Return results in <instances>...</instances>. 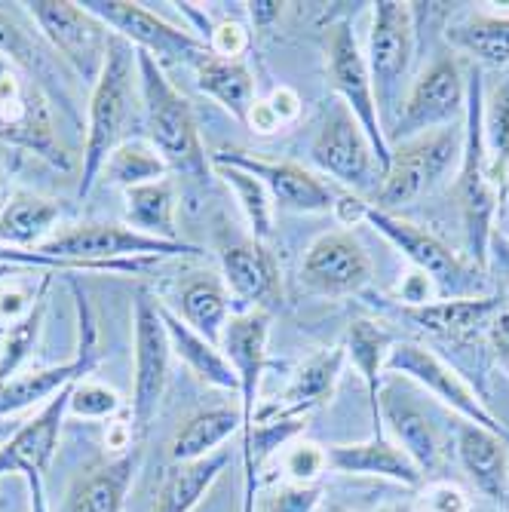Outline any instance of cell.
I'll return each mask as SVG.
<instances>
[{
    "label": "cell",
    "mask_w": 509,
    "mask_h": 512,
    "mask_svg": "<svg viewBox=\"0 0 509 512\" xmlns=\"http://www.w3.org/2000/svg\"><path fill=\"white\" fill-rule=\"evenodd\" d=\"M424 512H470V497L454 482H433L424 491Z\"/></svg>",
    "instance_id": "ee69618b"
},
{
    "label": "cell",
    "mask_w": 509,
    "mask_h": 512,
    "mask_svg": "<svg viewBox=\"0 0 509 512\" xmlns=\"http://www.w3.org/2000/svg\"><path fill=\"white\" fill-rule=\"evenodd\" d=\"M83 7L102 19L111 34L129 40L135 50L154 56L160 65L166 62H188L197 65L203 56H209V43L169 25L157 13L145 10L132 0H83Z\"/></svg>",
    "instance_id": "7c38bea8"
},
{
    "label": "cell",
    "mask_w": 509,
    "mask_h": 512,
    "mask_svg": "<svg viewBox=\"0 0 509 512\" xmlns=\"http://www.w3.org/2000/svg\"><path fill=\"white\" fill-rule=\"evenodd\" d=\"M482 148L494 191L509 194V74L482 96Z\"/></svg>",
    "instance_id": "e575fe53"
},
{
    "label": "cell",
    "mask_w": 509,
    "mask_h": 512,
    "mask_svg": "<svg viewBox=\"0 0 509 512\" xmlns=\"http://www.w3.org/2000/svg\"><path fill=\"white\" fill-rule=\"evenodd\" d=\"M212 160L240 166L243 172L255 175L267 188L273 206H280V209H292V212H329V209H335V200H338L335 191L298 163L264 160V157H252L246 151H230V148L212 154Z\"/></svg>",
    "instance_id": "d6986e66"
},
{
    "label": "cell",
    "mask_w": 509,
    "mask_h": 512,
    "mask_svg": "<svg viewBox=\"0 0 509 512\" xmlns=\"http://www.w3.org/2000/svg\"><path fill=\"white\" fill-rule=\"evenodd\" d=\"M25 7L65 65L86 83H96L114 37L108 25L74 0H34Z\"/></svg>",
    "instance_id": "8fae6325"
},
{
    "label": "cell",
    "mask_w": 509,
    "mask_h": 512,
    "mask_svg": "<svg viewBox=\"0 0 509 512\" xmlns=\"http://www.w3.org/2000/svg\"><path fill=\"white\" fill-rule=\"evenodd\" d=\"M249 13H252V19L255 22H270V19H276L280 16V4H273V0H255V4H249Z\"/></svg>",
    "instance_id": "816d5d0a"
},
{
    "label": "cell",
    "mask_w": 509,
    "mask_h": 512,
    "mask_svg": "<svg viewBox=\"0 0 509 512\" xmlns=\"http://www.w3.org/2000/svg\"><path fill=\"white\" fill-rule=\"evenodd\" d=\"M344 359H347V347H329V350L313 353L307 362H301L295 368L289 387L283 390L280 399L273 402V411L292 414V417H307L313 408L326 405L335 393Z\"/></svg>",
    "instance_id": "484cf974"
},
{
    "label": "cell",
    "mask_w": 509,
    "mask_h": 512,
    "mask_svg": "<svg viewBox=\"0 0 509 512\" xmlns=\"http://www.w3.org/2000/svg\"><path fill=\"white\" fill-rule=\"evenodd\" d=\"M326 53H329V83L341 96V102L353 111L359 126L365 129L368 142L375 148V157L381 163V172H384L390 163V142H387L381 114H378L375 86H372V74H368V65H365V53L359 50V40L347 22H338L329 31Z\"/></svg>",
    "instance_id": "9a60e30c"
},
{
    "label": "cell",
    "mask_w": 509,
    "mask_h": 512,
    "mask_svg": "<svg viewBox=\"0 0 509 512\" xmlns=\"http://www.w3.org/2000/svg\"><path fill=\"white\" fill-rule=\"evenodd\" d=\"M178 316L191 325L197 335L221 347L224 329L230 322V292L221 279L197 273L178 292Z\"/></svg>",
    "instance_id": "f546056e"
},
{
    "label": "cell",
    "mask_w": 509,
    "mask_h": 512,
    "mask_svg": "<svg viewBox=\"0 0 509 512\" xmlns=\"http://www.w3.org/2000/svg\"><path fill=\"white\" fill-rule=\"evenodd\" d=\"M448 40L479 65L509 68V16L473 13L448 31Z\"/></svg>",
    "instance_id": "8d00e7d4"
},
{
    "label": "cell",
    "mask_w": 509,
    "mask_h": 512,
    "mask_svg": "<svg viewBox=\"0 0 509 512\" xmlns=\"http://www.w3.org/2000/svg\"><path fill=\"white\" fill-rule=\"evenodd\" d=\"M246 126H249L252 132H258V135H273V132H280V129H283L280 117L273 114V108L267 105V99H255Z\"/></svg>",
    "instance_id": "681fc988"
},
{
    "label": "cell",
    "mask_w": 509,
    "mask_h": 512,
    "mask_svg": "<svg viewBox=\"0 0 509 512\" xmlns=\"http://www.w3.org/2000/svg\"><path fill=\"white\" fill-rule=\"evenodd\" d=\"M313 512H347L338 500H329V497H322L319 503H316V509Z\"/></svg>",
    "instance_id": "db71d44e"
},
{
    "label": "cell",
    "mask_w": 509,
    "mask_h": 512,
    "mask_svg": "<svg viewBox=\"0 0 509 512\" xmlns=\"http://www.w3.org/2000/svg\"><path fill=\"white\" fill-rule=\"evenodd\" d=\"M267 105L273 108L276 117H280L283 126H289V123H295V120L301 117V96H298V92H295L292 86H276V89L270 92Z\"/></svg>",
    "instance_id": "c3c4849f"
},
{
    "label": "cell",
    "mask_w": 509,
    "mask_h": 512,
    "mask_svg": "<svg viewBox=\"0 0 509 512\" xmlns=\"http://www.w3.org/2000/svg\"><path fill=\"white\" fill-rule=\"evenodd\" d=\"M310 154L322 172H329L332 178H338L353 191L372 188L375 172L384 175L365 129L359 126V120L353 117V111L344 102H335L329 117L322 120Z\"/></svg>",
    "instance_id": "e0dca14e"
},
{
    "label": "cell",
    "mask_w": 509,
    "mask_h": 512,
    "mask_svg": "<svg viewBox=\"0 0 509 512\" xmlns=\"http://www.w3.org/2000/svg\"><path fill=\"white\" fill-rule=\"evenodd\" d=\"M37 252L62 258V261H132V258H175V255H200L191 243H172L160 237H148L129 224H74L59 234H50Z\"/></svg>",
    "instance_id": "30bf717a"
},
{
    "label": "cell",
    "mask_w": 509,
    "mask_h": 512,
    "mask_svg": "<svg viewBox=\"0 0 509 512\" xmlns=\"http://www.w3.org/2000/svg\"><path fill=\"white\" fill-rule=\"evenodd\" d=\"M194 77L203 96L215 99L224 111H230L246 126L249 111L255 105V77L243 62H227L209 53L194 65Z\"/></svg>",
    "instance_id": "4dcf8cb0"
},
{
    "label": "cell",
    "mask_w": 509,
    "mask_h": 512,
    "mask_svg": "<svg viewBox=\"0 0 509 512\" xmlns=\"http://www.w3.org/2000/svg\"><path fill=\"white\" fill-rule=\"evenodd\" d=\"M126 197V224L142 230L148 237L172 240L178 243L175 234V181L166 175L151 184H138V188L123 191Z\"/></svg>",
    "instance_id": "d590c367"
},
{
    "label": "cell",
    "mask_w": 509,
    "mask_h": 512,
    "mask_svg": "<svg viewBox=\"0 0 509 512\" xmlns=\"http://www.w3.org/2000/svg\"><path fill=\"white\" fill-rule=\"evenodd\" d=\"M378 417L390 427V433L396 436V445L414 460V467L421 470V476L436 473L445 463V442H442L439 427L411 396L399 393L396 381L381 387Z\"/></svg>",
    "instance_id": "ffe728a7"
},
{
    "label": "cell",
    "mask_w": 509,
    "mask_h": 512,
    "mask_svg": "<svg viewBox=\"0 0 509 512\" xmlns=\"http://www.w3.org/2000/svg\"><path fill=\"white\" fill-rule=\"evenodd\" d=\"M224 467H227L224 448L194 463H169L151 512H194L203 503V497L212 491Z\"/></svg>",
    "instance_id": "83f0119b"
},
{
    "label": "cell",
    "mask_w": 509,
    "mask_h": 512,
    "mask_svg": "<svg viewBox=\"0 0 509 512\" xmlns=\"http://www.w3.org/2000/svg\"><path fill=\"white\" fill-rule=\"evenodd\" d=\"M132 347H135V368H132L129 427L135 442L142 445L160 411L169 384V362H172V344L160 313V298H154V292L145 286L135 292L132 301Z\"/></svg>",
    "instance_id": "277c9868"
},
{
    "label": "cell",
    "mask_w": 509,
    "mask_h": 512,
    "mask_svg": "<svg viewBox=\"0 0 509 512\" xmlns=\"http://www.w3.org/2000/svg\"><path fill=\"white\" fill-rule=\"evenodd\" d=\"M393 335L384 329L381 322L372 319H359L350 325V335H347V356L353 359L356 371L365 381L368 390V405H372V417H375V433L381 430V417H378V396H381V378L387 371V356L393 350Z\"/></svg>",
    "instance_id": "836d02e7"
},
{
    "label": "cell",
    "mask_w": 509,
    "mask_h": 512,
    "mask_svg": "<svg viewBox=\"0 0 509 512\" xmlns=\"http://www.w3.org/2000/svg\"><path fill=\"white\" fill-rule=\"evenodd\" d=\"M0 142L22 148L56 169H71V157L56 138L46 92L0 56Z\"/></svg>",
    "instance_id": "52a82bcc"
},
{
    "label": "cell",
    "mask_w": 509,
    "mask_h": 512,
    "mask_svg": "<svg viewBox=\"0 0 509 512\" xmlns=\"http://www.w3.org/2000/svg\"><path fill=\"white\" fill-rule=\"evenodd\" d=\"M120 411V396L96 381H77L68 396V414L80 417V421H108Z\"/></svg>",
    "instance_id": "60d3db41"
},
{
    "label": "cell",
    "mask_w": 509,
    "mask_h": 512,
    "mask_svg": "<svg viewBox=\"0 0 509 512\" xmlns=\"http://www.w3.org/2000/svg\"><path fill=\"white\" fill-rule=\"evenodd\" d=\"M304 286L322 298L359 295L372 279V258L347 230L322 234L304 255L301 264Z\"/></svg>",
    "instance_id": "ac0fdd59"
},
{
    "label": "cell",
    "mask_w": 509,
    "mask_h": 512,
    "mask_svg": "<svg viewBox=\"0 0 509 512\" xmlns=\"http://www.w3.org/2000/svg\"><path fill=\"white\" fill-rule=\"evenodd\" d=\"M506 512H509V494H506Z\"/></svg>",
    "instance_id": "680465c9"
},
{
    "label": "cell",
    "mask_w": 509,
    "mask_h": 512,
    "mask_svg": "<svg viewBox=\"0 0 509 512\" xmlns=\"http://www.w3.org/2000/svg\"><path fill=\"white\" fill-rule=\"evenodd\" d=\"M37 295H40V289L28 292L25 286H7L4 292H0V319H7L10 325L19 322L25 313H31V307L37 304Z\"/></svg>",
    "instance_id": "f6af8a7d"
},
{
    "label": "cell",
    "mask_w": 509,
    "mask_h": 512,
    "mask_svg": "<svg viewBox=\"0 0 509 512\" xmlns=\"http://www.w3.org/2000/svg\"><path fill=\"white\" fill-rule=\"evenodd\" d=\"M160 313L169 332V344H172V356H178L184 365H188L194 375L203 384L221 387V390H237V375L230 368V359L224 356V350L212 341H206L203 335H197L188 322H184L175 310H169L160 301Z\"/></svg>",
    "instance_id": "4316f807"
},
{
    "label": "cell",
    "mask_w": 509,
    "mask_h": 512,
    "mask_svg": "<svg viewBox=\"0 0 509 512\" xmlns=\"http://www.w3.org/2000/svg\"><path fill=\"white\" fill-rule=\"evenodd\" d=\"M142 129V86H138V56L135 46L123 37H111L108 56L99 80L92 83L89 96V120L83 142V169L77 197H89L108 163V157L135 138Z\"/></svg>",
    "instance_id": "6da1fadb"
},
{
    "label": "cell",
    "mask_w": 509,
    "mask_h": 512,
    "mask_svg": "<svg viewBox=\"0 0 509 512\" xmlns=\"http://www.w3.org/2000/svg\"><path fill=\"white\" fill-rule=\"evenodd\" d=\"M368 203H362L359 197H353V194H344V197H338L335 200V215H338V221L344 224V227H353V224H359V221H365V215H368Z\"/></svg>",
    "instance_id": "f907efd6"
},
{
    "label": "cell",
    "mask_w": 509,
    "mask_h": 512,
    "mask_svg": "<svg viewBox=\"0 0 509 512\" xmlns=\"http://www.w3.org/2000/svg\"><path fill=\"white\" fill-rule=\"evenodd\" d=\"M74 289V304H77V353L74 359L53 365V368H34V371H19V375L0 381V421L4 417H19L22 411L34 405H46L53 396H59L65 387L83 381L92 368L99 365V329H96V316L86 301V292L71 283Z\"/></svg>",
    "instance_id": "9c48e42d"
},
{
    "label": "cell",
    "mask_w": 509,
    "mask_h": 512,
    "mask_svg": "<svg viewBox=\"0 0 509 512\" xmlns=\"http://www.w3.org/2000/svg\"><path fill=\"white\" fill-rule=\"evenodd\" d=\"M414 37H418V31H414V4H399V0L375 4L365 65L368 74H372L384 132L393 126L405 99V77L414 59Z\"/></svg>",
    "instance_id": "8992f818"
},
{
    "label": "cell",
    "mask_w": 509,
    "mask_h": 512,
    "mask_svg": "<svg viewBox=\"0 0 509 512\" xmlns=\"http://www.w3.org/2000/svg\"><path fill=\"white\" fill-rule=\"evenodd\" d=\"M209 163L218 172V178L227 184L230 191H234V197H237V203H240V209H243V215H246V221L252 227L255 240L258 243L270 240L273 237V200H270L264 184L255 175L243 172L240 166H230V163H221V160H212V157H209Z\"/></svg>",
    "instance_id": "74e56055"
},
{
    "label": "cell",
    "mask_w": 509,
    "mask_h": 512,
    "mask_svg": "<svg viewBox=\"0 0 509 512\" xmlns=\"http://www.w3.org/2000/svg\"><path fill=\"white\" fill-rule=\"evenodd\" d=\"M0 56L10 59L22 74H28L43 92H46V99H56L74 120V105H71V92L53 62V56H46L43 46L34 43V37H28L16 22H10L4 13H0Z\"/></svg>",
    "instance_id": "f1b7e54d"
},
{
    "label": "cell",
    "mask_w": 509,
    "mask_h": 512,
    "mask_svg": "<svg viewBox=\"0 0 509 512\" xmlns=\"http://www.w3.org/2000/svg\"><path fill=\"white\" fill-rule=\"evenodd\" d=\"M74 387V384H71ZM71 387H65L59 396H53L46 405H40L37 414L25 417L19 430L10 436V442L0 448V476H22L31 491V512H50L46 509V470L59 445L62 421L68 414V396Z\"/></svg>",
    "instance_id": "4fadbf2b"
},
{
    "label": "cell",
    "mask_w": 509,
    "mask_h": 512,
    "mask_svg": "<svg viewBox=\"0 0 509 512\" xmlns=\"http://www.w3.org/2000/svg\"><path fill=\"white\" fill-rule=\"evenodd\" d=\"M506 301L500 298H439L430 304L418 307H402V316L408 322L418 325L421 332L442 338V341H464L476 335L482 325L488 329V322Z\"/></svg>",
    "instance_id": "d4e9b609"
},
{
    "label": "cell",
    "mask_w": 509,
    "mask_h": 512,
    "mask_svg": "<svg viewBox=\"0 0 509 512\" xmlns=\"http://www.w3.org/2000/svg\"><path fill=\"white\" fill-rule=\"evenodd\" d=\"M221 273H224L227 292L237 301L249 304V310H267L280 298L276 261L258 240L227 243L221 249Z\"/></svg>",
    "instance_id": "7402d4cb"
},
{
    "label": "cell",
    "mask_w": 509,
    "mask_h": 512,
    "mask_svg": "<svg viewBox=\"0 0 509 512\" xmlns=\"http://www.w3.org/2000/svg\"><path fill=\"white\" fill-rule=\"evenodd\" d=\"M249 28L240 25V22H221L212 28L209 34V53L218 56V59H227V62H243V53L249 50Z\"/></svg>",
    "instance_id": "7bdbcfd3"
},
{
    "label": "cell",
    "mask_w": 509,
    "mask_h": 512,
    "mask_svg": "<svg viewBox=\"0 0 509 512\" xmlns=\"http://www.w3.org/2000/svg\"><path fill=\"white\" fill-rule=\"evenodd\" d=\"M19 417H4V421H0V448H4L7 442H10V436L19 430Z\"/></svg>",
    "instance_id": "f5cc1de1"
},
{
    "label": "cell",
    "mask_w": 509,
    "mask_h": 512,
    "mask_svg": "<svg viewBox=\"0 0 509 512\" xmlns=\"http://www.w3.org/2000/svg\"><path fill=\"white\" fill-rule=\"evenodd\" d=\"M488 341H491V350H494L500 368L509 375V307L506 304L488 322Z\"/></svg>",
    "instance_id": "7dc6e473"
},
{
    "label": "cell",
    "mask_w": 509,
    "mask_h": 512,
    "mask_svg": "<svg viewBox=\"0 0 509 512\" xmlns=\"http://www.w3.org/2000/svg\"><path fill=\"white\" fill-rule=\"evenodd\" d=\"M169 166L163 163V157L145 142V138H132V142H123L105 163L102 175L117 184V188L129 191L138 188V184H151L166 178Z\"/></svg>",
    "instance_id": "f35d334b"
},
{
    "label": "cell",
    "mask_w": 509,
    "mask_h": 512,
    "mask_svg": "<svg viewBox=\"0 0 509 512\" xmlns=\"http://www.w3.org/2000/svg\"><path fill=\"white\" fill-rule=\"evenodd\" d=\"M326 454H329V470L335 473L375 476L411 488L424 482L421 470L414 467V460L384 433H375L368 442H356V445H332L326 448Z\"/></svg>",
    "instance_id": "cb8c5ba5"
},
{
    "label": "cell",
    "mask_w": 509,
    "mask_h": 512,
    "mask_svg": "<svg viewBox=\"0 0 509 512\" xmlns=\"http://www.w3.org/2000/svg\"><path fill=\"white\" fill-rule=\"evenodd\" d=\"M283 467H286V476L295 485L310 488L322 473L329 470V454H326V448H319L316 442H298V445H292L286 451Z\"/></svg>",
    "instance_id": "b9f144b4"
},
{
    "label": "cell",
    "mask_w": 509,
    "mask_h": 512,
    "mask_svg": "<svg viewBox=\"0 0 509 512\" xmlns=\"http://www.w3.org/2000/svg\"><path fill=\"white\" fill-rule=\"evenodd\" d=\"M46 289H50V276H43V286H40V295H37V304L31 307V313H25L19 322L7 325L4 335H0L4 338L0 341V381L19 375L28 356L34 353V344L40 338V325H43V310H46Z\"/></svg>",
    "instance_id": "ab89813d"
},
{
    "label": "cell",
    "mask_w": 509,
    "mask_h": 512,
    "mask_svg": "<svg viewBox=\"0 0 509 512\" xmlns=\"http://www.w3.org/2000/svg\"><path fill=\"white\" fill-rule=\"evenodd\" d=\"M319 500H322V494H319L316 485H310V488L292 485V488L280 491V497H276L273 509H276V512H313Z\"/></svg>",
    "instance_id": "bcb514c9"
},
{
    "label": "cell",
    "mask_w": 509,
    "mask_h": 512,
    "mask_svg": "<svg viewBox=\"0 0 509 512\" xmlns=\"http://www.w3.org/2000/svg\"><path fill=\"white\" fill-rule=\"evenodd\" d=\"M500 221H503V230L509 234V194H506L503 203H500Z\"/></svg>",
    "instance_id": "11a10c76"
},
{
    "label": "cell",
    "mask_w": 509,
    "mask_h": 512,
    "mask_svg": "<svg viewBox=\"0 0 509 512\" xmlns=\"http://www.w3.org/2000/svg\"><path fill=\"white\" fill-rule=\"evenodd\" d=\"M7 200H10V197H4V184H0V209L7 206Z\"/></svg>",
    "instance_id": "9f6ffc18"
},
{
    "label": "cell",
    "mask_w": 509,
    "mask_h": 512,
    "mask_svg": "<svg viewBox=\"0 0 509 512\" xmlns=\"http://www.w3.org/2000/svg\"><path fill=\"white\" fill-rule=\"evenodd\" d=\"M482 74L479 68L470 74L467 86V117H464V157H460L457 169V206L460 218H464V234L470 255L476 258V267L485 270L488 264V243H491V221L500 206V194L485 169V148H482Z\"/></svg>",
    "instance_id": "5b68a950"
},
{
    "label": "cell",
    "mask_w": 509,
    "mask_h": 512,
    "mask_svg": "<svg viewBox=\"0 0 509 512\" xmlns=\"http://www.w3.org/2000/svg\"><path fill=\"white\" fill-rule=\"evenodd\" d=\"M240 430V414L230 408H206L191 414L188 421L178 427L169 445L172 463H194L209 454H218L221 445Z\"/></svg>",
    "instance_id": "d6a6232c"
},
{
    "label": "cell",
    "mask_w": 509,
    "mask_h": 512,
    "mask_svg": "<svg viewBox=\"0 0 509 512\" xmlns=\"http://www.w3.org/2000/svg\"><path fill=\"white\" fill-rule=\"evenodd\" d=\"M62 209L37 194L19 191L0 209V243L13 249H37L43 240H50Z\"/></svg>",
    "instance_id": "1f68e13d"
},
{
    "label": "cell",
    "mask_w": 509,
    "mask_h": 512,
    "mask_svg": "<svg viewBox=\"0 0 509 512\" xmlns=\"http://www.w3.org/2000/svg\"><path fill=\"white\" fill-rule=\"evenodd\" d=\"M506 307H509V295H506Z\"/></svg>",
    "instance_id": "91938a15"
},
{
    "label": "cell",
    "mask_w": 509,
    "mask_h": 512,
    "mask_svg": "<svg viewBox=\"0 0 509 512\" xmlns=\"http://www.w3.org/2000/svg\"><path fill=\"white\" fill-rule=\"evenodd\" d=\"M381 512H408L405 506H387V509H381Z\"/></svg>",
    "instance_id": "6f0895ef"
},
{
    "label": "cell",
    "mask_w": 509,
    "mask_h": 512,
    "mask_svg": "<svg viewBox=\"0 0 509 512\" xmlns=\"http://www.w3.org/2000/svg\"><path fill=\"white\" fill-rule=\"evenodd\" d=\"M138 463H142V448L92 463L71 485L62 512H123Z\"/></svg>",
    "instance_id": "603a6c76"
},
{
    "label": "cell",
    "mask_w": 509,
    "mask_h": 512,
    "mask_svg": "<svg viewBox=\"0 0 509 512\" xmlns=\"http://www.w3.org/2000/svg\"><path fill=\"white\" fill-rule=\"evenodd\" d=\"M387 371L427 390L433 399H439L445 408H451L460 421H470L476 427H485V430L509 439V430L482 402V396L473 390V384L460 375L457 368H451L445 359H439L430 347H424L418 341H396L387 356Z\"/></svg>",
    "instance_id": "ba28073f"
},
{
    "label": "cell",
    "mask_w": 509,
    "mask_h": 512,
    "mask_svg": "<svg viewBox=\"0 0 509 512\" xmlns=\"http://www.w3.org/2000/svg\"><path fill=\"white\" fill-rule=\"evenodd\" d=\"M454 451L460 457V467L467 470L470 482L479 494L491 503L506 506L509 494V439L476 427L470 421L454 424Z\"/></svg>",
    "instance_id": "44dd1931"
},
{
    "label": "cell",
    "mask_w": 509,
    "mask_h": 512,
    "mask_svg": "<svg viewBox=\"0 0 509 512\" xmlns=\"http://www.w3.org/2000/svg\"><path fill=\"white\" fill-rule=\"evenodd\" d=\"M135 56L138 86H142L145 142L163 157V163L172 172H181L188 178H206V169L212 163L203 151V138L191 102L175 89V83L166 77L163 65L154 56L142 50H135Z\"/></svg>",
    "instance_id": "7a4b0ae2"
},
{
    "label": "cell",
    "mask_w": 509,
    "mask_h": 512,
    "mask_svg": "<svg viewBox=\"0 0 509 512\" xmlns=\"http://www.w3.org/2000/svg\"><path fill=\"white\" fill-rule=\"evenodd\" d=\"M365 221L372 224L381 237H387L414 264V270H421L430 279L439 298H473V295H464L473 286V267H467L464 258L451 252L439 237L430 234V230L411 224L393 212H381L375 206L368 209Z\"/></svg>",
    "instance_id": "2e32d148"
},
{
    "label": "cell",
    "mask_w": 509,
    "mask_h": 512,
    "mask_svg": "<svg viewBox=\"0 0 509 512\" xmlns=\"http://www.w3.org/2000/svg\"><path fill=\"white\" fill-rule=\"evenodd\" d=\"M464 157V129L448 126L402 138L390 148V163L381 175L378 206L381 212L405 209L427 197L436 184Z\"/></svg>",
    "instance_id": "3957f363"
},
{
    "label": "cell",
    "mask_w": 509,
    "mask_h": 512,
    "mask_svg": "<svg viewBox=\"0 0 509 512\" xmlns=\"http://www.w3.org/2000/svg\"><path fill=\"white\" fill-rule=\"evenodd\" d=\"M467 117V80L454 56H439L402 99V108L393 120L399 138H411L433 129L457 126Z\"/></svg>",
    "instance_id": "5bb4252c"
}]
</instances>
